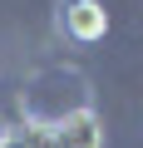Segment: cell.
<instances>
[{
    "mask_svg": "<svg viewBox=\"0 0 143 148\" xmlns=\"http://www.w3.org/2000/svg\"><path fill=\"white\" fill-rule=\"evenodd\" d=\"M59 30L79 45H94V40L109 35V15H104L99 0H64L59 5Z\"/></svg>",
    "mask_w": 143,
    "mask_h": 148,
    "instance_id": "cell-1",
    "label": "cell"
},
{
    "mask_svg": "<svg viewBox=\"0 0 143 148\" xmlns=\"http://www.w3.org/2000/svg\"><path fill=\"white\" fill-rule=\"evenodd\" d=\"M49 133H54V148H104V123L94 109L64 114L59 123H49Z\"/></svg>",
    "mask_w": 143,
    "mask_h": 148,
    "instance_id": "cell-2",
    "label": "cell"
},
{
    "mask_svg": "<svg viewBox=\"0 0 143 148\" xmlns=\"http://www.w3.org/2000/svg\"><path fill=\"white\" fill-rule=\"evenodd\" d=\"M15 133H20L25 148H54V133H49V123H40V119H30V123L15 128Z\"/></svg>",
    "mask_w": 143,
    "mask_h": 148,
    "instance_id": "cell-3",
    "label": "cell"
},
{
    "mask_svg": "<svg viewBox=\"0 0 143 148\" xmlns=\"http://www.w3.org/2000/svg\"><path fill=\"white\" fill-rule=\"evenodd\" d=\"M0 148H25V143H20V133H0Z\"/></svg>",
    "mask_w": 143,
    "mask_h": 148,
    "instance_id": "cell-4",
    "label": "cell"
}]
</instances>
